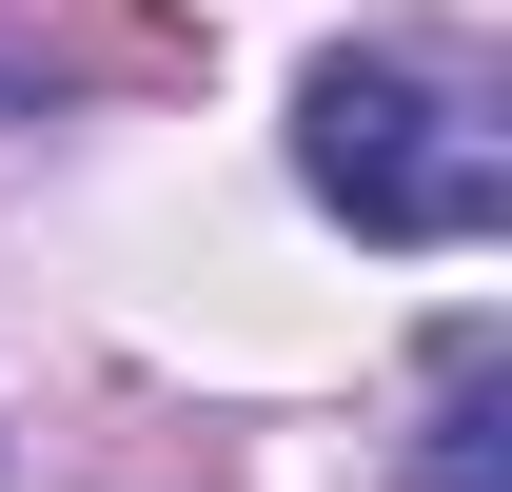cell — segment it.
Masks as SVG:
<instances>
[{
	"instance_id": "obj_1",
	"label": "cell",
	"mask_w": 512,
	"mask_h": 492,
	"mask_svg": "<svg viewBox=\"0 0 512 492\" xmlns=\"http://www.w3.org/2000/svg\"><path fill=\"white\" fill-rule=\"evenodd\" d=\"M296 178H316V217H355L375 256H473L512 217V138L473 119L434 60L335 40V60H296Z\"/></svg>"
},
{
	"instance_id": "obj_2",
	"label": "cell",
	"mask_w": 512,
	"mask_h": 492,
	"mask_svg": "<svg viewBox=\"0 0 512 492\" xmlns=\"http://www.w3.org/2000/svg\"><path fill=\"white\" fill-rule=\"evenodd\" d=\"M414 492H512V355H493V335H434V433H414Z\"/></svg>"
}]
</instances>
